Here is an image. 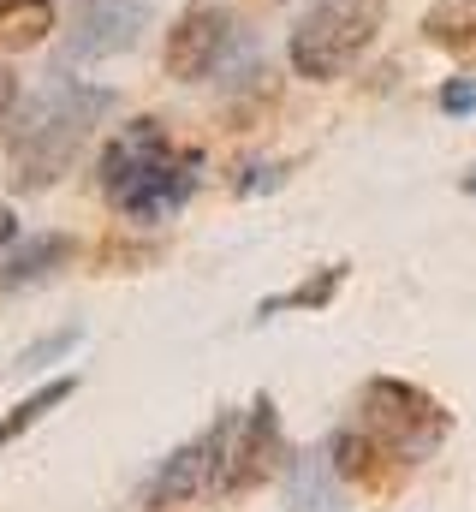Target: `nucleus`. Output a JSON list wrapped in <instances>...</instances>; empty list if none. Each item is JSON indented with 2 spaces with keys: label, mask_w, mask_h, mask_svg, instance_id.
Wrapping results in <instances>:
<instances>
[{
  "label": "nucleus",
  "mask_w": 476,
  "mask_h": 512,
  "mask_svg": "<svg viewBox=\"0 0 476 512\" xmlns=\"http://www.w3.org/2000/svg\"><path fill=\"white\" fill-rule=\"evenodd\" d=\"M203 185V149H179L161 120H131L102 149V197L125 221H167Z\"/></svg>",
  "instance_id": "f257e3e1"
},
{
  "label": "nucleus",
  "mask_w": 476,
  "mask_h": 512,
  "mask_svg": "<svg viewBox=\"0 0 476 512\" xmlns=\"http://www.w3.org/2000/svg\"><path fill=\"white\" fill-rule=\"evenodd\" d=\"M114 108V96L102 84H84V78H48L12 120L6 137V161H12V179L24 191H48L72 161L78 149L90 143V131L102 126V114Z\"/></svg>",
  "instance_id": "f03ea898"
},
{
  "label": "nucleus",
  "mask_w": 476,
  "mask_h": 512,
  "mask_svg": "<svg viewBox=\"0 0 476 512\" xmlns=\"http://www.w3.org/2000/svg\"><path fill=\"white\" fill-rule=\"evenodd\" d=\"M357 429H363V441H369L387 465H393V459H399V465H423V459H435V447L447 441L453 417H447V405L429 399L423 387L375 376V382L357 393Z\"/></svg>",
  "instance_id": "7ed1b4c3"
},
{
  "label": "nucleus",
  "mask_w": 476,
  "mask_h": 512,
  "mask_svg": "<svg viewBox=\"0 0 476 512\" xmlns=\"http://www.w3.org/2000/svg\"><path fill=\"white\" fill-rule=\"evenodd\" d=\"M375 30H381V0H316L292 30V72L316 84L340 78L375 42Z\"/></svg>",
  "instance_id": "20e7f679"
},
{
  "label": "nucleus",
  "mask_w": 476,
  "mask_h": 512,
  "mask_svg": "<svg viewBox=\"0 0 476 512\" xmlns=\"http://www.w3.org/2000/svg\"><path fill=\"white\" fill-rule=\"evenodd\" d=\"M233 48H238L233 12L215 6V0H197V6H185V12L173 18L167 48H161V66H167V78L197 84V78L227 72V54H233Z\"/></svg>",
  "instance_id": "39448f33"
},
{
  "label": "nucleus",
  "mask_w": 476,
  "mask_h": 512,
  "mask_svg": "<svg viewBox=\"0 0 476 512\" xmlns=\"http://www.w3.org/2000/svg\"><path fill=\"white\" fill-rule=\"evenodd\" d=\"M280 459H286L280 417H274V399L262 393L250 411H233V417H227V447H221V477H215V495H238V489L268 483Z\"/></svg>",
  "instance_id": "423d86ee"
},
{
  "label": "nucleus",
  "mask_w": 476,
  "mask_h": 512,
  "mask_svg": "<svg viewBox=\"0 0 476 512\" xmlns=\"http://www.w3.org/2000/svg\"><path fill=\"white\" fill-rule=\"evenodd\" d=\"M221 447H227V417H221V423H209L197 441L173 447V453L161 459V471L137 489V507L161 512V507H185V501L209 495V489H215V477H221Z\"/></svg>",
  "instance_id": "0eeeda50"
},
{
  "label": "nucleus",
  "mask_w": 476,
  "mask_h": 512,
  "mask_svg": "<svg viewBox=\"0 0 476 512\" xmlns=\"http://www.w3.org/2000/svg\"><path fill=\"white\" fill-rule=\"evenodd\" d=\"M143 30H149V0H84L72 18L66 54L72 60H108V54L137 48Z\"/></svg>",
  "instance_id": "6e6552de"
},
{
  "label": "nucleus",
  "mask_w": 476,
  "mask_h": 512,
  "mask_svg": "<svg viewBox=\"0 0 476 512\" xmlns=\"http://www.w3.org/2000/svg\"><path fill=\"white\" fill-rule=\"evenodd\" d=\"M72 256H78V239H66V233L24 239V245H12V256H6V268H0V286H6V292L42 286V280H54V274H60Z\"/></svg>",
  "instance_id": "1a4fd4ad"
},
{
  "label": "nucleus",
  "mask_w": 476,
  "mask_h": 512,
  "mask_svg": "<svg viewBox=\"0 0 476 512\" xmlns=\"http://www.w3.org/2000/svg\"><path fill=\"white\" fill-rule=\"evenodd\" d=\"M423 36L447 54H476V0H435L423 12Z\"/></svg>",
  "instance_id": "9d476101"
},
{
  "label": "nucleus",
  "mask_w": 476,
  "mask_h": 512,
  "mask_svg": "<svg viewBox=\"0 0 476 512\" xmlns=\"http://www.w3.org/2000/svg\"><path fill=\"white\" fill-rule=\"evenodd\" d=\"M72 393H78V376H60V382H42L36 393H30V399H18V405H12V411L0 417V453H6V447H12V441L24 435V429H36V423H42L48 411H60V405L72 399Z\"/></svg>",
  "instance_id": "9b49d317"
},
{
  "label": "nucleus",
  "mask_w": 476,
  "mask_h": 512,
  "mask_svg": "<svg viewBox=\"0 0 476 512\" xmlns=\"http://www.w3.org/2000/svg\"><path fill=\"white\" fill-rule=\"evenodd\" d=\"M54 30V0H6L0 6V48H36Z\"/></svg>",
  "instance_id": "f8f14e48"
},
{
  "label": "nucleus",
  "mask_w": 476,
  "mask_h": 512,
  "mask_svg": "<svg viewBox=\"0 0 476 512\" xmlns=\"http://www.w3.org/2000/svg\"><path fill=\"white\" fill-rule=\"evenodd\" d=\"M340 280H346V268L334 262V268H322L316 280H304V286H292L286 298H268V304H262V316H274V310H286V304H292V310H322V304H328V298L340 292Z\"/></svg>",
  "instance_id": "ddd939ff"
},
{
  "label": "nucleus",
  "mask_w": 476,
  "mask_h": 512,
  "mask_svg": "<svg viewBox=\"0 0 476 512\" xmlns=\"http://www.w3.org/2000/svg\"><path fill=\"white\" fill-rule=\"evenodd\" d=\"M72 346H78V328H60V334H48V340H36V346H30V352L18 358V370H42L48 358H66Z\"/></svg>",
  "instance_id": "4468645a"
},
{
  "label": "nucleus",
  "mask_w": 476,
  "mask_h": 512,
  "mask_svg": "<svg viewBox=\"0 0 476 512\" xmlns=\"http://www.w3.org/2000/svg\"><path fill=\"white\" fill-rule=\"evenodd\" d=\"M441 114H453V120L476 114V78H453V84H441Z\"/></svg>",
  "instance_id": "2eb2a0df"
},
{
  "label": "nucleus",
  "mask_w": 476,
  "mask_h": 512,
  "mask_svg": "<svg viewBox=\"0 0 476 512\" xmlns=\"http://www.w3.org/2000/svg\"><path fill=\"white\" fill-rule=\"evenodd\" d=\"M12 102H18V78L0 66V126H6V114H12Z\"/></svg>",
  "instance_id": "dca6fc26"
},
{
  "label": "nucleus",
  "mask_w": 476,
  "mask_h": 512,
  "mask_svg": "<svg viewBox=\"0 0 476 512\" xmlns=\"http://www.w3.org/2000/svg\"><path fill=\"white\" fill-rule=\"evenodd\" d=\"M12 233H18V221H12V209H0V251L12 245Z\"/></svg>",
  "instance_id": "f3484780"
},
{
  "label": "nucleus",
  "mask_w": 476,
  "mask_h": 512,
  "mask_svg": "<svg viewBox=\"0 0 476 512\" xmlns=\"http://www.w3.org/2000/svg\"><path fill=\"white\" fill-rule=\"evenodd\" d=\"M465 191H471V197H476V173H471V179H465Z\"/></svg>",
  "instance_id": "a211bd4d"
}]
</instances>
